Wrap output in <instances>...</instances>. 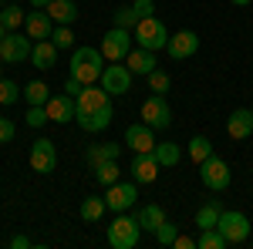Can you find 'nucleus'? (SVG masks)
I'll use <instances>...</instances> for the list:
<instances>
[{
	"label": "nucleus",
	"instance_id": "obj_12",
	"mask_svg": "<svg viewBox=\"0 0 253 249\" xmlns=\"http://www.w3.org/2000/svg\"><path fill=\"white\" fill-rule=\"evenodd\" d=\"M44 108H47V118H51V121L68 125V121H75V115H78V98H71L68 91H64V95H51V101H47Z\"/></svg>",
	"mask_w": 253,
	"mask_h": 249
},
{
	"label": "nucleus",
	"instance_id": "obj_22",
	"mask_svg": "<svg viewBox=\"0 0 253 249\" xmlns=\"http://www.w3.org/2000/svg\"><path fill=\"white\" fill-rule=\"evenodd\" d=\"M112 105H105V108H98V111H88V115H78L75 121H78L84 132H105L108 125H112Z\"/></svg>",
	"mask_w": 253,
	"mask_h": 249
},
{
	"label": "nucleus",
	"instance_id": "obj_36",
	"mask_svg": "<svg viewBox=\"0 0 253 249\" xmlns=\"http://www.w3.org/2000/svg\"><path fill=\"white\" fill-rule=\"evenodd\" d=\"M17 98H24V91H20L10 77H0V105H14Z\"/></svg>",
	"mask_w": 253,
	"mask_h": 249
},
{
	"label": "nucleus",
	"instance_id": "obj_44",
	"mask_svg": "<svg viewBox=\"0 0 253 249\" xmlns=\"http://www.w3.org/2000/svg\"><path fill=\"white\" fill-rule=\"evenodd\" d=\"M31 3H34V7H38V10H44V7H47V3H51V0H31Z\"/></svg>",
	"mask_w": 253,
	"mask_h": 249
},
{
	"label": "nucleus",
	"instance_id": "obj_32",
	"mask_svg": "<svg viewBox=\"0 0 253 249\" xmlns=\"http://www.w3.org/2000/svg\"><path fill=\"white\" fill-rule=\"evenodd\" d=\"M145 81H149V91H152V95H166V91L172 88V77L166 74L162 68H156L152 74H145Z\"/></svg>",
	"mask_w": 253,
	"mask_h": 249
},
{
	"label": "nucleus",
	"instance_id": "obj_15",
	"mask_svg": "<svg viewBox=\"0 0 253 249\" xmlns=\"http://www.w3.org/2000/svg\"><path fill=\"white\" fill-rule=\"evenodd\" d=\"M125 145H128L132 152H152V148H156V128H149L145 121L128 125V128H125Z\"/></svg>",
	"mask_w": 253,
	"mask_h": 249
},
{
	"label": "nucleus",
	"instance_id": "obj_31",
	"mask_svg": "<svg viewBox=\"0 0 253 249\" xmlns=\"http://www.w3.org/2000/svg\"><path fill=\"white\" fill-rule=\"evenodd\" d=\"M213 155V145H210V138H203V135H196L193 142H189V158H193L196 165H203L206 158Z\"/></svg>",
	"mask_w": 253,
	"mask_h": 249
},
{
	"label": "nucleus",
	"instance_id": "obj_28",
	"mask_svg": "<svg viewBox=\"0 0 253 249\" xmlns=\"http://www.w3.org/2000/svg\"><path fill=\"white\" fill-rule=\"evenodd\" d=\"M105 209H108V206H105V199L88 195V199L81 202V219H84V222H98V219L105 215Z\"/></svg>",
	"mask_w": 253,
	"mask_h": 249
},
{
	"label": "nucleus",
	"instance_id": "obj_21",
	"mask_svg": "<svg viewBox=\"0 0 253 249\" xmlns=\"http://www.w3.org/2000/svg\"><path fill=\"white\" fill-rule=\"evenodd\" d=\"M44 10H47V17L54 20V24H68V27H71V24L78 20V3H75V0H51Z\"/></svg>",
	"mask_w": 253,
	"mask_h": 249
},
{
	"label": "nucleus",
	"instance_id": "obj_47",
	"mask_svg": "<svg viewBox=\"0 0 253 249\" xmlns=\"http://www.w3.org/2000/svg\"><path fill=\"white\" fill-rule=\"evenodd\" d=\"M0 10H3V0H0Z\"/></svg>",
	"mask_w": 253,
	"mask_h": 249
},
{
	"label": "nucleus",
	"instance_id": "obj_26",
	"mask_svg": "<svg viewBox=\"0 0 253 249\" xmlns=\"http://www.w3.org/2000/svg\"><path fill=\"white\" fill-rule=\"evenodd\" d=\"M219 212H223V206H219V202H206V206H203V209L196 212V226H199V229H213L216 222H219Z\"/></svg>",
	"mask_w": 253,
	"mask_h": 249
},
{
	"label": "nucleus",
	"instance_id": "obj_27",
	"mask_svg": "<svg viewBox=\"0 0 253 249\" xmlns=\"http://www.w3.org/2000/svg\"><path fill=\"white\" fill-rule=\"evenodd\" d=\"M24 101H27V105H47V101H51V88H47L44 81H31V84L24 88Z\"/></svg>",
	"mask_w": 253,
	"mask_h": 249
},
{
	"label": "nucleus",
	"instance_id": "obj_2",
	"mask_svg": "<svg viewBox=\"0 0 253 249\" xmlns=\"http://www.w3.org/2000/svg\"><path fill=\"white\" fill-rule=\"evenodd\" d=\"M138 215H125V212H115V222L108 226V246L112 249H135L138 246Z\"/></svg>",
	"mask_w": 253,
	"mask_h": 249
},
{
	"label": "nucleus",
	"instance_id": "obj_42",
	"mask_svg": "<svg viewBox=\"0 0 253 249\" xmlns=\"http://www.w3.org/2000/svg\"><path fill=\"white\" fill-rule=\"evenodd\" d=\"M172 246L175 249H196V239H193V236H175Z\"/></svg>",
	"mask_w": 253,
	"mask_h": 249
},
{
	"label": "nucleus",
	"instance_id": "obj_33",
	"mask_svg": "<svg viewBox=\"0 0 253 249\" xmlns=\"http://www.w3.org/2000/svg\"><path fill=\"white\" fill-rule=\"evenodd\" d=\"M24 20H27V14H24L20 7H14V3L0 10V24H3L7 31H17V27H20V24H24Z\"/></svg>",
	"mask_w": 253,
	"mask_h": 249
},
{
	"label": "nucleus",
	"instance_id": "obj_29",
	"mask_svg": "<svg viewBox=\"0 0 253 249\" xmlns=\"http://www.w3.org/2000/svg\"><path fill=\"white\" fill-rule=\"evenodd\" d=\"M91 172H95L98 185H105V189H108V185H115V182H118V158H112V162H101L98 169H91Z\"/></svg>",
	"mask_w": 253,
	"mask_h": 249
},
{
	"label": "nucleus",
	"instance_id": "obj_10",
	"mask_svg": "<svg viewBox=\"0 0 253 249\" xmlns=\"http://www.w3.org/2000/svg\"><path fill=\"white\" fill-rule=\"evenodd\" d=\"M135 199H138L135 182H115V185H108V192H105V206L112 212H128L135 206Z\"/></svg>",
	"mask_w": 253,
	"mask_h": 249
},
{
	"label": "nucleus",
	"instance_id": "obj_30",
	"mask_svg": "<svg viewBox=\"0 0 253 249\" xmlns=\"http://www.w3.org/2000/svg\"><path fill=\"white\" fill-rule=\"evenodd\" d=\"M196 246H199V249H226V239H223V232L213 226V229H199Z\"/></svg>",
	"mask_w": 253,
	"mask_h": 249
},
{
	"label": "nucleus",
	"instance_id": "obj_39",
	"mask_svg": "<svg viewBox=\"0 0 253 249\" xmlns=\"http://www.w3.org/2000/svg\"><path fill=\"white\" fill-rule=\"evenodd\" d=\"M14 135H17L14 121H10V118H0V145H7V142H10Z\"/></svg>",
	"mask_w": 253,
	"mask_h": 249
},
{
	"label": "nucleus",
	"instance_id": "obj_24",
	"mask_svg": "<svg viewBox=\"0 0 253 249\" xmlns=\"http://www.w3.org/2000/svg\"><path fill=\"white\" fill-rule=\"evenodd\" d=\"M156 158L162 169H172V165H179V158H182V148L175 145V142H156Z\"/></svg>",
	"mask_w": 253,
	"mask_h": 249
},
{
	"label": "nucleus",
	"instance_id": "obj_7",
	"mask_svg": "<svg viewBox=\"0 0 253 249\" xmlns=\"http://www.w3.org/2000/svg\"><path fill=\"white\" fill-rule=\"evenodd\" d=\"M199 178H203V185L213 192H223L226 185H230V178H233V172H230V165L223 162V158H216V155H210L203 165H199Z\"/></svg>",
	"mask_w": 253,
	"mask_h": 249
},
{
	"label": "nucleus",
	"instance_id": "obj_18",
	"mask_svg": "<svg viewBox=\"0 0 253 249\" xmlns=\"http://www.w3.org/2000/svg\"><path fill=\"white\" fill-rule=\"evenodd\" d=\"M24 27H27V37L47 40V37H51V31H54V20L47 17V10H31L27 20H24Z\"/></svg>",
	"mask_w": 253,
	"mask_h": 249
},
{
	"label": "nucleus",
	"instance_id": "obj_20",
	"mask_svg": "<svg viewBox=\"0 0 253 249\" xmlns=\"http://www.w3.org/2000/svg\"><path fill=\"white\" fill-rule=\"evenodd\" d=\"M125 64H128V71L132 74H152L159 64H156V51H145V47H138V51H128V58H125Z\"/></svg>",
	"mask_w": 253,
	"mask_h": 249
},
{
	"label": "nucleus",
	"instance_id": "obj_11",
	"mask_svg": "<svg viewBox=\"0 0 253 249\" xmlns=\"http://www.w3.org/2000/svg\"><path fill=\"white\" fill-rule=\"evenodd\" d=\"M54 165H58V148H54V142L51 138H38L34 142V148H31V169L41 175L54 172Z\"/></svg>",
	"mask_w": 253,
	"mask_h": 249
},
{
	"label": "nucleus",
	"instance_id": "obj_16",
	"mask_svg": "<svg viewBox=\"0 0 253 249\" xmlns=\"http://www.w3.org/2000/svg\"><path fill=\"white\" fill-rule=\"evenodd\" d=\"M105 105H112V95H108L101 84H84V91L78 95V115L98 111V108H105ZM78 115H75V118H78Z\"/></svg>",
	"mask_w": 253,
	"mask_h": 249
},
{
	"label": "nucleus",
	"instance_id": "obj_43",
	"mask_svg": "<svg viewBox=\"0 0 253 249\" xmlns=\"http://www.w3.org/2000/svg\"><path fill=\"white\" fill-rule=\"evenodd\" d=\"M10 246H14V249H31L34 243H31L27 236H10Z\"/></svg>",
	"mask_w": 253,
	"mask_h": 249
},
{
	"label": "nucleus",
	"instance_id": "obj_46",
	"mask_svg": "<svg viewBox=\"0 0 253 249\" xmlns=\"http://www.w3.org/2000/svg\"><path fill=\"white\" fill-rule=\"evenodd\" d=\"M230 3H236V7H247V3H250V0H230Z\"/></svg>",
	"mask_w": 253,
	"mask_h": 249
},
{
	"label": "nucleus",
	"instance_id": "obj_13",
	"mask_svg": "<svg viewBox=\"0 0 253 249\" xmlns=\"http://www.w3.org/2000/svg\"><path fill=\"white\" fill-rule=\"evenodd\" d=\"M166 51H169V58H172V61L193 58L196 51H199V34H196V31H179V34H172V37H169Z\"/></svg>",
	"mask_w": 253,
	"mask_h": 249
},
{
	"label": "nucleus",
	"instance_id": "obj_23",
	"mask_svg": "<svg viewBox=\"0 0 253 249\" xmlns=\"http://www.w3.org/2000/svg\"><path fill=\"white\" fill-rule=\"evenodd\" d=\"M118 155H122V145H118V142H105V145H91V148L84 152V158H88L91 169H98L101 162H112Z\"/></svg>",
	"mask_w": 253,
	"mask_h": 249
},
{
	"label": "nucleus",
	"instance_id": "obj_35",
	"mask_svg": "<svg viewBox=\"0 0 253 249\" xmlns=\"http://www.w3.org/2000/svg\"><path fill=\"white\" fill-rule=\"evenodd\" d=\"M51 40H54V47H58V51L75 47V34H71V27H68V24H58V27L51 31Z\"/></svg>",
	"mask_w": 253,
	"mask_h": 249
},
{
	"label": "nucleus",
	"instance_id": "obj_9",
	"mask_svg": "<svg viewBox=\"0 0 253 249\" xmlns=\"http://www.w3.org/2000/svg\"><path fill=\"white\" fill-rule=\"evenodd\" d=\"M31 47H34V44H31L27 34H14V31H10L7 37L0 40V61H3V64H20V61L31 58Z\"/></svg>",
	"mask_w": 253,
	"mask_h": 249
},
{
	"label": "nucleus",
	"instance_id": "obj_19",
	"mask_svg": "<svg viewBox=\"0 0 253 249\" xmlns=\"http://www.w3.org/2000/svg\"><path fill=\"white\" fill-rule=\"evenodd\" d=\"M31 64L41 68V71H51V68L58 64V47H54V40H34V47H31Z\"/></svg>",
	"mask_w": 253,
	"mask_h": 249
},
{
	"label": "nucleus",
	"instance_id": "obj_37",
	"mask_svg": "<svg viewBox=\"0 0 253 249\" xmlns=\"http://www.w3.org/2000/svg\"><path fill=\"white\" fill-rule=\"evenodd\" d=\"M175 236H179V226L166 219V222H162V226L156 229V243H159V246H172V243H175Z\"/></svg>",
	"mask_w": 253,
	"mask_h": 249
},
{
	"label": "nucleus",
	"instance_id": "obj_17",
	"mask_svg": "<svg viewBox=\"0 0 253 249\" xmlns=\"http://www.w3.org/2000/svg\"><path fill=\"white\" fill-rule=\"evenodd\" d=\"M226 135H230L233 142L250 138V135H253V111H250V108H236L233 115L226 118Z\"/></svg>",
	"mask_w": 253,
	"mask_h": 249
},
{
	"label": "nucleus",
	"instance_id": "obj_41",
	"mask_svg": "<svg viewBox=\"0 0 253 249\" xmlns=\"http://www.w3.org/2000/svg\"><path fill=\"white\" fill-rule=\"evenodd\" d=\"M64 91H68L71 98H78L81 91H84V84H81L78 77H71V74H68V81H64Z\"/></svg>",
	"mask_w": 253,
	"mask_h": 249
},
{
	"label": "nucleus",
	"instance_id": "obj_25",
	"mask_svg": "<svg viewBox=\"0 0 253 249\" xmlns=\"http://www.w3.org/2000/svg\"><path fill=\"white\" fill-rule=\"evenodd\" d=\"M162 222H166V209L162 206H145V209L138 212V226L145 232H156Z\"/></svg>",
	"mask_w": 253,
	"mask_h": 249
},
{
	"label": "nucleus",
	"instance_id": "obj_14",
	"mask_svg": "<svg viewBox=\"0 0 253 249\" xmlns=\"http://www.w3.org/2000/svg\"><path fill=\"white\" fill-rule=\"evenodd\" d=\"M159 158L156 152H135V158H132V178H135L138 185H149V182H156L159 178Z\"/></svg>",
	"mask_w": 253,
	"mask_h": 249
},
{
	"label": "nucleus",
	"instance_id": "obj_38",
	"mask_svg": "<svg viewBox=\"0 0 253 249\" xmlns=\"http://www.w3.org/2000/svg\"><path fill=\"white\" fill-rule=\"evenodd\" d=\"M24 118H27V125H31V128H41V125H47V121H51V118H47V108H44V105H31Z\"/></svg>",
	"mask_w": 253,
	"mask_h": 249
},
{
	"label": "nucleus",
	"instance_id": "obj_40",
	"mask_svg": "<svg viewBox=\"0 0 253 249\" xmlns=\"http://www.w3.org/2000/svg\"><path fill=\"white\" fill-rule=\"evenodd\" d=\"M132 7H135L138 17H152V10H156V3H152V0H135Z\"/></svg>",
	"mask_w": 253,
	"mask_h": 249
},
{
	"label": "nucleus",
	"instance_id": "obj_6",
	"mask_svg": "<svg viewBox=\"0 0 253 249\" xmlns=\"http://www.w3.org/2000/svg\"><path fill=\"white\" fill-rule=\"evenodd\" d=\"M108 95H128L132 91V71H128V64H122V61H112V64H105V71H101V81H98Z\"/></svg>",
	"mask_w": 253,
	"mask_h": 249
},
{
	"label": "nucleus",
	"instance_id": "obj_8",
	"mask_svg": "<svg viewBox=\"0 0 253 249\" xmlns=\"http://www.w3.org/2000/svg\"><path fill=\"white\" fill-rule=\"evenodd\" d=\"M142 121L149 128H169L172 125V108H169L166 95H152L142 101Z\"/></svg>",
	"mask_w": 253,
	"mask_h": 249
},
{
	"label": "nucleus",
	"instance_id": "obj_5",
	"mask_svg": "<svg viewBox=\"0 0 253 249\" xmlns=\"http://www.w3.org/2000/svg\"><path fill=\"white\" fill-rule=\"evenodd\" d=\"M132 40H135L132 31H125V27H112V31L101 37V54H105V61H108V64H112V61H125V58H128V51H132Z\"/></svg>",
	"mask_w": 253,
	"mask_h": 249
},
{
	"label": "nucleus",
	"instance_id": "obj_1",
	"mask_svg": "<svg viewBox=\"0 0 253 249\" xmlns=\"http://www.w3.org/2000/svg\"><path fill=\"white\" fill-rule=\"evenodd\" d=\"M101 71H105V54H101V47H75L71 64H68V74L78 77L81 84H98V81H101Z\"/></svg>",
	"mask_w": 253,
	"mask_h": 249
},
{
	"label": "nucleus",
	"instance_id": "obj_3",
	"mask_svg": "<svg viewBox=\"0 0 253 249\" xmlns=\"http://www.w3.org/2000/svg\"><path fill=\"white\" fill-rule=\"evenodd\" d=\"M135 40H138V47H145V51H159V47H166L169 44V31H166V24L156 17H142L135 24Z\"/></svg>",
	"mask_w": 253,
	"mask_h": 249
},
{
	"label": "nucleus",
	"instance_id": "obj_45",
	"mask_svg": "<svg viewBox=\"0 0 253 249\" xmlns=\"http://www.w3.org/2000/svg\"><path fill=\"white\" fill-rule=\"evenodd\" d=\"M7 34H10V31H7V27H3V24H0V40L7 37Z\"/></svg>",
	"mask_w": 253,
	"mask_h": 249
},
{
	"label": "nucleus",
	"instance_id": "obj_34",
	"mask_svg": "<svg viewBox=\"0 0 253 249\" xmlns=\"http://www.w3.org/2000/svg\"><path fill=\"white\" fill-rule=\"evenodd\" d=\"M112 17H115V27H125V31H135V24L142 20L135 14V7H132V3H128V7H118Z\"/></svg>",
	"mask_w": 253,
	"mask_h": 249
},
{
	"label": "nucleus",
	"instance_id": "obj_4",
	"mask_svg": "<svg viewBox=\"0 0 253 249\" xmlns=\"http://www.w3.org/2000/svg\"><path fill=\"white\" fill-rule=\"evenodd\" d=\"M216 229L223 232V239H226V246H240V243H247V236H250V219L243 215V212H219V222H216Z\"/></svg>",
	"mask_w": 253,
	"mask_h": 249
}]
</instances>
